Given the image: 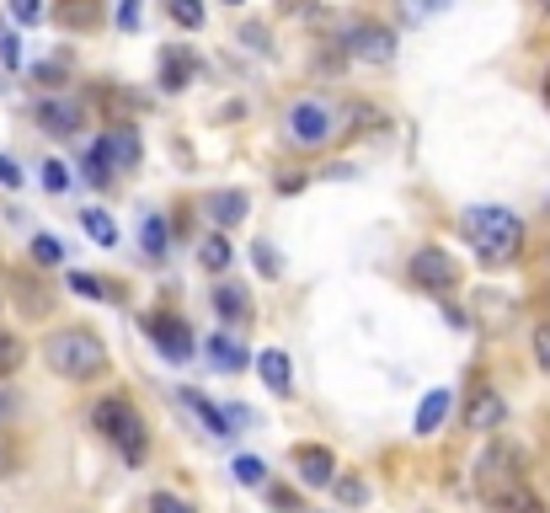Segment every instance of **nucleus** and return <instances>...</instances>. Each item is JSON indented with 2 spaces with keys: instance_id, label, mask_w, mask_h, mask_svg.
Listing matches in <instances>:
<instances>
[{
  "instance_id": "obj_1",
  "label": "nucleus",
  "mask_w": 550,
  "mask_h": 513,
  "mask_svg": "<svg viewBox=\"0 0 550 513\" xmlns=\"http://www.w3.org/2000/svg\"><path fill=\"white\" fill-rule=\"evenodd\" d=\"M465 236H470V246H476V257L486 268H502V262H513L524 252V225H518V214H508V209H470Z\"/></svg>"
},
{
  "instance_id": "obj_2",
  "label": "nucleus",
  "mask_w": 550,
  "mask_h": 513,
  "mask_svg": "<svg viewBox=\"0 0 550 513\" xmlns=\"http://www.w3.org/2000/svg\"><path fill=\"white\" fill-rule=\"evenodd\" d=\"M43 359H49L54 375L65 380H91L107 369V348L97 332H86V326H70V332H54L49 342H43Z\"/></svg>"
},
{
  "instance_id": "obj_3",
  "label": "nucleus",
  "mask_w": 550,
  "mask_h": 513,
  "mask_svg": "<svg viewBox=\"0 0 550 513\" xmlns=\"http://www.w3.org/2000/svg\"><path fill=\"white\" fill-rule=\"evenodd\" d=\"M91 423H97L107 439L118 444V455L129 460V465H139L145 460V449H150V433H145V417H139L123 396H102L97 407H91Z\"/></svg>"
},
{
  "instance_id": "obj_4",
  "label": "nucleus",
  "mask_w": 550,
  "mask_h": 513,
  "mask_svg": "<svg viewBox=\"0 0 550 513\" xmlns=\"http://www.w3.org/2000/svg\"><path fill=\"white\" fill-rule=\"evenodd\" d=\"M284 129H289L294 145L316 150V145H326V139L337 134V118H332V107H326V102H294L289 118H284Z\"/></svg>"
},
{
  "instance_id": "obj_5",
  "label": "nucleus",
  "mask_w": 550,
  "mask_h": 513,
  "mask_svg": "<svg viewBox=\"0 0 550 513\" xmlns=\"http://www.w3.org/2000/svg\"><path fill=\"white\" fill-rule=\"evenodd\" d=\"M342 43H348V59H358V65H390L396 59V33L380 22H353Z\"/></svg>"
},
{
  "instance_id": "obj_6",
  "label": "nucleus",
  "mask_w": 550,
  "mask_h": 513,
  "mask_svg": "<svg viewBox=\"0 0 550 513\" xmlns=\"http://www.w3.org/2000/svg\"><path fill=\"white\" fill-rule=\"evenodd\" d=\"M412 284L433 289V294H449L460 284V268H454V257L444 246H422V252H412Z\"/></svg>"
},
{
  "instance_id": "obj_7",
  "label": "nucleus",
  "mask_w": 550,
  "mask_h": 513,
  "mask_svg": "<svg viewBox=\"0 0 550 513\" xmlns=\"http://www.w3.org/2000/svg\"><path fill=\"white\" fill-rule=\"evenodd\" d=\"M145 332H150V342L161 348V359H171V364H187L193 359V326H187L182 316H145Z\"/></svg>"
},
{
  "instance_id": "obj_8",
  "label": "nucleus",
  "mask_w": 550,
  "mask_h": 513,
  "mask_svg": "<svg viewBox=\"0 0 550 513\" xmlns=\"http://www.w3.org/2000/svg\"><path fill=\"white\" fill-rule=\"evenodd\" d=\"M97 155H102V166H107V171H134V166H139V155H145V145H139V134L129 129V123H113V129L102 134Z\"/></svg>"
},
{
  "instance_id": "obj_9",
  "label": "nucleus",
  "mask_w": 550,
  "mask_h": 513,
  "mask_svg": "<svg viewBox=\"0 0 550 513\" xmlns=\"http://www.w3.org/2000/svg\"><path fill=\"white\" fill-rule=\"evenodd\" d=\"M289 460H294V476H300V487H332L337 455H332L326 444H300Z\"/></svg>"
},
{
  "instance_id": "obj_10",
  "label": "nucleus",
  "mask_w": 550,
  "mask_h": 513,
  "mask_svg": "<svg viewBox=\"0 0 550 513\" xmlns=\"http://www.w3.org/2000/svg\"><path fill=\"white\" fill-rule=\"evenodd\" d=\"M502 417H508V407H502V396L492 391V385H470V396H465V428L470 433H492V428H502Z\"/></svg>"
},
{
  "instance_id": "obj_11",
  "label": "nucleus",
  "mask_w": 550,
  "mask_h": 513,
  "mask_svg": "<svg viewBox=\"0 0 550 513\" xmlns=\"http://www.w3.org/2000/svg\"><path fill=\"white\" fill-rule=\"evenodd\" d=\"M33 113H38V129L54 134V139L81 134V102H70V97H43Z\"/></svg>"
},
{
  "instance_id": "obj_12",
  "label": "nucleus",
  "mask_w": 550,
  "mask_h": 513,
  "mask_svg": "<svg viewBox=\"0 0 550 513\" xmlns=\"http://www.w3.org/2000/svg\"><path fill=\"white\" fill-rule=\"evenodd\" d=\"M102 0H59L54 6V22L65 27V33H97L102 27Z\"/></svg>"
},
{
  "instance_id": "obj_13",
  "label": "nucleus",
  "mask_w": 550,
  "mask_h": 513,
  "mask_svg": "<svg viewBox=\"0 0 550 513\" xmlns=\"http://www.w3.org/2000/svg\"><path fill=\"white\" fill-rule=\"evenodd\" d=\"M246 209H251V198H246L241 188H219V193L203 198V214H209V220H214L219 230L241 225V220H246Z\"/></svg>"
},
{
  "instance_id": "obj_14",
  "label": "nucleus",
  "mask_w": 550,
  "mask_h": 513,
  "mask_svg": "<svg viewBox=\"0 0 550 513\" xmlns=\"http://www.w3.org/2000/svg\"><path fill=\"white\" fill-rule=\"evenodd\" d=\"M486 503H492V513H545V503H540V497H534V492L524 487V481H513V487L492 492Z\"/></svg>"
},
{
  "instance_id": "obj_15",
  "label": "nucleus",
  "mask_w": 550,
  "mask_h": 513,
  "mask_svg": "<svg viewBox=\"0 0 550 513\" xmlns=\"http://www.w3.org/2000/svg\"><path fill=\"white\" fill-rule=\"evenodd\" d=\"M257 369H262V385H267V391H278V396L294 391V385H289V380H294V364H289L278 348H267L262 359H257Z\"/></svg>"
},
{
  "instance_id": "obj_16",
  "label": "nucleus",
  "mask_w": 550,
  "mask_h": 513,
  "mask_svg": "<svg viewBox=\"0 0 550 513\" xmlns=\"http://www.w3.org/2000/svg\"><path fill=\"white\" fill-rule=\"evenodd\" d=\"M449 407H454L449 391H428V396H422V407H417V433H438V423L449 417Z\"/></svg>"
},
{
  "instance_id": "obj_17",
  "label": "nucleus",
  "mask_w": 550,
  "mask_h": 513,
  "mask_svg": "<svg viewBox=\"0 0 550 513\" xmlns=\"http://www.w3.org/2000/svg\"><path fill=\"white\" fill-rule=\"evenodd\" d=\"M209 359H214L219 369H230V375H241V369H246V348H241L235 337L219 332V337H209Z\"/></svg>"
},
{
  "instance_id": "obj_18",
  "label": "nucleus",
  "mask_w": 550,
  "mask_h": 513,
  "mask_svg": "<svg viewBox=\"0 0 550 513\" xmlns=\"http://www.w3.org/2000/svg\"><path fill=\"white\" fill-rule=\"evenodd\" d=\"M182 401H187V407H193V417H198V423H203V428H209V433H214V439H225V433H230V423H225V412H219V407H214V401H203L198 391H182Z\"/></svg>"
},
{
  "instance_id": "obj_19",
  "label": "nucleus",
  "mask_w": 550,
  "mask_h": 513,
  "mask_svg": "<svg viewBox=\"0 0 550 513\" xmlns=\"http://www.w3.org/2000/svg\"><path fill=\"white\" fill-rule=\"evenodd\" d=\"M81 225H86V236L97 246H118V225H113V214H107V209H86Z\"/></svg>"
},
{
  "instance_id": "obj_20",
  "label": "nucleus",
  "mask_w": 550,
  "mask_h": 513,
  "mask_svg": "<svg viewBox=\"0 0 550 513\" xmlns=\"http://www.w3.org/2000/svg\"><path fill=\"white\" fill-rule=\"evenodd\" d=\"M230 257H235V252H230V241H225V236H203V241H198V262H203L209 273H225V268H230Z\"/></svg>"
},
{
  "instance_id": "obj_21",
  "label": "nucleus",
  "mask_w": 550,
  "mask_h": 513,
  "mask_svg": "<svg viewBox=\"0 0 550 513\" xmlns=\"http://www.w3.org/2000/svg\"><path fill=\"white\" fill-rule=\"evenodd\" d=\"M214 310H219V316H225V321H246V289H235V284H219L214 289Z\"/></svg>"
},
{
  "instance_id": "obj_22",
  "label": "nucleus",
  "mask_w": 550,
  "mask_h": 513,
  "mask_svg": "<svg viewBox=\"0 0 550 513\" xmlns=\"http://www.w3.org/2000/svg\"><path fill=\"white\" fill-rule=\"evenodd\" d=\"M166 220L161 214H145V225H139V246H145V257H166Z\"/></svg>"
},
{
  "instance_id": "obj_23",
  "label": "nucleus",
  "mask_w": 550,
  "mask_h": 513,
  "mask_svg": "<svg viewBox=\"0 0 550 513\" xmlns=\"http://www.w3.org/2000/svg\"><path fill=\"white\" fill-rule=\"evenodd\" d=\"M187 81H193V59H187L182 49H166V91H182Z\"/></svg>"
},
{
  "instance_id": "obj_24",
  "label": "nucleus",
  "mask_w": 550,
  "mask_h": 513,
  "mask_svg": "<svg viewBox=\"0 0 550 513\" xmlns=\"http://www.w3.org/2000/svg\"><path fill=\"white\" fill-rule=\"evenodd\" d=\"M22 359H27V342H22V337H11V332H0V380L17 375Z\"/></svg>"
},
{
  "instance_id": "obj_25",
  "label": "nucleus",
  "mask_w": 550,
  "mask_h": 513,
  "mask_svg": "<svg viewBox=\"0 0 550 513\" xmlns=\"http://www.w3.org/2000/svg\"><path fill=\"white\" fill-rule=\"evenodd\" d=\"M171 22L187 27V33H198L203 27V0H171Z\"/></svg>"
},
{
  "instance_id": "obj_26",
  "label": "nucleus",
  "mask_w": 550,
  "mask_h": 513,
  "mask_svg": "<svg viewBox=\"0 0 550 513\" xmlns=\"http://www.w3.org/2000/svg\"><path fill=\"white\" fill-rule=\"evenodd\" d=\"M444 6H449V0H401V17L412 22V27H422L428 17H438Z\"/></svg>"
},
{
  "instance_id": "obj_27",
  "label": "nucleus",
  "mask_w": 550,
  "mask_h": 513,
  "mask_svg": "<svg viewBox=\"0 0 550 513\" xmlns=\"http://www.w3.org/2000/svg\"><path fill=\"white\" fill-rule=\"evenodd\" d=\"M33 262L38 268H54V262H65V246H59L54 236H33Z\"/></svg>"
},
{
  "instance_id": "obj_28",
  "label": "nucleus",
  "mask_w": 550,
  "mask_h": 513,
  "mask_svg": "<svg viewBox=\"0 0 550 513\" xmlns=\"http://www.w3.org/2000/svg\"><path fill=\"white\" fill-rule=\"evenodd\" d=\"M230 471H235V481H246V487H262V476H267V465H262L257 455H241V460H235V465H230Z\"/></svg>"
},
{
  "instance_id": "obj_29",
  "label": "nucleus",
  "mask_w": 550,
  "mask_h": 513,
  "mask_svg": "<svg viewBox=\"0 0 550 513\" xmlns=\"http://www.w3.org/2000/svg\"><path fill=\"white\" fill-rule=\"evenodd\" d=\"M332 487H337L342 503H364V497H369V487H364L358 476H332Z\"/></svg>"
},
{
  "instance_id": "obj_30",
  "label": "nucleus",
  "mask_w": 550,
  "mask_h": 513,
  "mask_svg": "<svg viewBox=\"0 0 550 513\" xmlns=\"http://www.w3.org/2000/svg\"><path fill=\"white\" fill-rule=\"evenodd\" d=\"M43 188H49V193H65V188H70V166H65V161H49V166H43Z\"/></svg>"
},
{
  "instance_id": "obj_31",
  "label": "nucleus",
  "mask_w": 550,
  "mask_h": 513,
  "mask_svg": "<svg viewBox=\"0 0 550 513\" xmlns=\"http://www.w3.org/2000/svg\"><path fill=\"white\" fill-rule=\"evenodd\" d=\"M11 17H17V22H27V27H33V22H43V0H11Z\"/></svg>"
},
{
  "instance_id": "obj_32",
  "label": "nucleus",
  "mask_w": 550,
  "mask_h": 513,
  "mask_svg": "<svg viewBox=\"0 0 550 513\" xmlns=\"http://www.w3.org/2000/svg\"><path fill=\"white\" fill-rule=\"evenodd\" d=\"M70 289L86 294V300H102V278H91V273H70Z\"/></svg>"
},
{
  "instance_id": "obj_33",
  "label": "nucleus",
  "mask_w": 550,
  "mask_h": 513,
  "mask_svg": "<svg viewBox=\"0 0 550 513\" xmlns=\"http://www.w3.org/2000/svg\"><path fill=\"white\" fill-rule=\"evenodd\" d=\"M251 257H257L262 278H278V257H273V246H267V241H257V246H251Z\"/></svg>"
},
{
  "instance_id": "obj_34",
  "label": "nucleus",
  "mask_w": 550,
  "mask_h": 513,
  "mask_svg": "<svg viewBox=\"0 0 550 513\" xmlns=\"http://www.w3.org/2000/svg\"><path fill=\"white\" fill-rule=\"evenodd\" d=\"M0 65L17 70L22 65V49H17V33H0Z\"/></svg>"
},
{
  "instance_id": "obj_35",
  "label": "nucleus",
  "mask_w": 550,
  "mask_h": 513,
  "mask_svg": "<svg viewBox=\"0 0 550 513\" xmlns=\"http://www.w3.org/2000/svg\"><path fill=\"white\" fill-rule=\"evenodd\" d=\"M150 513H193V508H187L182 497H171V492H155L150 497Z\"/></svg>"
},
{
  "instance_id": "obj_36",
  "label": "nucleus",
  "mask_w": 550,
  "mask_h": 513,
  "mask_svg": "<svg viewBox=\"0 0 550 513\" xmlns=\"http://www.w3.org/2000/svg\"><path fill=\"white\" fill-rule=\"evenodd\" d=\"M86 182H91V188H102V182H107V166H102V155H97V150L86 155Z\"/></svg>"
},
{
  "instance_id": "obj_37",
  "label": "nucleus",
  "mask_w": 550,
  "mask_h": 513,
  "mask_svg": "<svg viewBox=\"0 0 550 513\" xmlns=\"http://www.w3.org/2000/svg\"><path fill=\"white\" fill-rule=\"evenodd\" d=\"M534 359H540V369H550V326L534 332Z\"/></svg>"
},
{
  "instance_id": "obj_38",
  "label": "nucleus",
  "mask_w": 550,
  "mask_h": 513,
  "mask_svg": "<svg viewBox=\"0 0 550 513\" xmlns=\"http://www.w3.org/2000/svg\"><path fill=\"white\" fill-rule=\"evenodd\" d=\"M0 182H6V188H17V182H22V171H17L11 155H0Z\"/></svg>"
},
{
  "instance_id": "obj_39",
  "label": "nucleus",
  "mask_w": 550,
  "mask_h": 513,
  "mask_svg": "<svg viewBox=\"0 0 550 513\" xmlns=\"http://www.w3.org/2000/svg\"><path fill=\"white\" fill-rule=\"evenodd\" d=\"M278 6H284L289 17H310V11H316V0H278Z\"/></svg>"
},
{
  "instance_id": "obj_40",
  "label": "nucleus",
  "mask_w": 550,
  "mask_h": 513,
  "mask_svg": "<svg viewBox=\"0 0 550 513\" xmlns=\"http://www.w3.org/2000/svg\"><path fill=\"white\" fill-rule=\"evenodd\" d=\"M139 22V0H123L118 6V27H134Z\"/></svg>"
},
{
  "instance_id": "obj_41",
  "label": "nucleus",
  "mask_w": 550,
  "mask_h": 513,
  "mask_svg": "<svg viewBox=\"0 0 550 513\" xmlns=\"http://www.w3.org/2000/svg\"><path fill=\"white\" fill-rule=\"evenodd\" d=\"M273 503H278V508H284V513H294V508H300V497H294V492H284V487H278V492H273Z\"/></svg>"
},
{
  "instance_id": "obj_42",
  "label": "nucleus",
  "mask_w": 550,
  "mask_h": 513,
  "mask_svg": "<svg viewBox=\"0 0 550 513\" xmlns=\"http://www.w3.org/2000/svg\"><path fill=\"white\" fill-rule=\"evenodd\" d=\"M540 91H545V107H550V70H545V81H540Z\"/></svg>"
},
{
  "instance_id": "obj_43",
  "label": "nucleus",
  "mask_w": 550,
  "mask_h": 513,
  "mask_svg": "<svg viewBox=\"0 0 550 513\" xmlns=\"http://www.w3.org/2000/svg\"><path fill=\"white\" fill-rule=\"evenodd\" d=\"M225 6H241V0H225Z\"/></svg>"
},
{
  "instance_id": "obj_44",
  "label": "nucleus",
  "mask_w": 550,
  "mask_h": 513,
  "mask_svg": "<svg viewBox=\"0 0 550 513\" xmlns=\"http://www.w3.org/2000/svg\"><path fill=\"white\" fill-rule=\"evenodd\" d=\"M540 6H545V11H550V0H540Z\"/></svg>"
}]
</instances>
